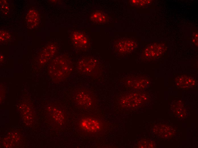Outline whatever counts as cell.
Returning <instances> with one entry per match:
<instances>
[{
    "label": "cell",
    "mask_w": 198,
    "mask_h": 148,
    "mask_svg": "<svg viewBox=\"0 0 198 148\" xmlns=\"http://www.w3.org/2000/svg\"><path fill=\"white\" fill-rule=\"evenodd\" d=\"M73 69L72 64L67 57H58L51 63L49 67V74L54 81H59L68 77Z\"/></svg>",
    "instance_id": "obj_1"
},
{
    "label": "cell",
    "mask_w": 198,
    "mask_h": 148,
    "mask_svg": "<svg viewBox=\"0 0 198 148\" xmlns=\"http://www.w3.org/2000/svg\"><path fill=\"white\" fill-rule=\"evenodd\" d=\"M146 99L144 94L137 92H131L122 96L119 99V104L123 108H132L142 103Z\"/></svg>",
    "instance_id": "obj_2"
},
{
    "label": "cell",
    "mask_w": 198,
    "mask_h": 148,
    "mask_svg": "<svg viewBox=\"0 0 198 148\" xmlns=\"http://www.w3.org/2000/svg\"><path fill=\"white\" fill-rule=\"evenodd\" d=\"M74 100L77 105L85 109L91 108L94 104L92 95L88 90L84 89H79L75 92Z\"/></svg>",
    "instance_id": "obj_3"
},
{
    "label": "cell",
    "mask_w": 198,
    "mask_h": 148,
    "mask_svg": "<svg viewBox=\"0 0 198 148\" xmlns=\"http://www.w3.org/2000/svg\"><path fill=\"white\" fill-rule=\"evenodd\" d=\"M98 65L96 61L90 57H84L78 62L77 67L78 71L82 74L94 75L97 71Z\"/></svg>",
    "instance_id": "obj_4"
},
{
    "label": "cell",
    "mask_w": 198,
    "mask_h": 148,
    "mask_svg": "<svg viewBox=\"0 0 198 148\" xmlns=\"http://www.w3.org/2000/svg\"><path fill=\"white\" fill-rule=\"evenodd\" d=\"M79 127L84 131L91 133L98 132L101 129L102 125L99 120L91 117H84L79 121Z\"/></svg>",
    "instance_id": "obj_5"
},
{
    "label": "cell",
    "mask_w": 198,
    "mask_h": 148,
    "mask_svg": "<svg viewBox=\"0 0 198 148\" xmlns=\"http://www.w3.org/2000/svg\"><path fill=\"white\" fill-rule=\"evenodd\" d=\"M47 110L50 117L56 123L61 125L65 121L66 116L62 110L52 106H49Z\"/></svg>",
    "instance_id": "obj_6"
},
{
    "label": "cell",
    "mask_w": 198,
    "mask_h": 148,
    "mask_svg": "<svg viewBox=\"0 0 198 148\" xmlns=\"http://www.w3.org/2000/svg\"><path fill=\"white\" fill-rule=\"evenodd\" d=\"M71 38L73 45L77 48H84L88 44V40L86 36L80 32H74L73 33Z\"/></svg>",
    "instance_id": "obj_7"
},
{
    "label": "cell",
    "mask_w": 198,
    "mask_h": 148,
    "mask_svg": "<svg viewBox=\"0 0 198 148\" xmlns=\"http://www.w3.org/2000/svg\"><path fill=\"white\" fill-rule=\"evenodd\" d=\"M148 80L145 78L130 77L125 81V84L128 87L134 89L143 88L148 84Z\"/></svg>",
    "instance_id": "obj_8"
},
{
    "label": "cell",
    "mask_w": 198,
    "mask_h": 148,
    "mask_svg": "<svg viewBox=\"0 0 198 148\" xmlns=\"http://www.w3.org/2000/svg\"><path fill=\"white\" fill-rule=\"evenodd\" d=\"M135 44L132 40H126L120 41L116 44L115 47L117 51L120 54H125L131 51L135 47Z\"/></svg>",
    "instance_id": "obj_9"
},
{
    "label": "cell",
    "mask_w": 198,
    "mask_h": 148,
    "mask_svg": "<svg viewBox=\"0 0 198 148\" xmlns=\"http://www.w3.org/2000/svg\"><path fill=\"white\" fill-rule=\"evenodd\" d=\"M163 51L162 47L157 44L150 45L147 48L144 52V55L147 59L154 58L161 54Z\"/></svg>",
    "instance_id": "obj_10"
},
{
    "label": "cell",
    "mask_w": 198,
    "mask_h": 148,
    "mask_svg": "<svg viewBox=\"0 0 198 148\" xmlns=\"http://www.w3.org/2000/svg\"><path fill=\"white\" fill-rule=\"evenodd\" d=\"M90 19L92 21L94 22L103 23L106 21V17L103 13L100 11H96L91 15Z\"/></svg>",
    "instance_id": "obj_11"
},
{
    "label": "cell",
    "mask_w": 198,
    "mask_h": 148,
    "mask_svg": "<svg viewBox=\"0 0 198 148\" xmlns=\"http://www.w3.org/2000/svg\"><path fill=\"white\" fill-rule=\"evenodd\" d=\"M56 51V48L53 45H51L47 46L43 53V61L45 62L49 59L55 54Z\"/></svg>",
    "instance_id": "obj_12"
},
{
    "label": "cell",
    "mask_w": 198,
    "mask_h": 148,
    "mask_svg": "<svg viewBox=\"0 0 198 148\" xmlns=\"http://www.w3.org/2000/svg\"><path fill=\"white\" fill-rule=\"evenodd\" d=\"M38 15L35 11L31 10L28 13L27 16V22L29 24H31L32 26L35 25L36 23L38 21Z\"/></svg>",
    "instance_id": "obj_13"
},
{
    "label": "cell",
    "mask_w": 198,
    "mask_h": 148,
    "mask_svg": "<svg viewBox=\"0 0 198 148\" xmlns=\"http://www.w3.org/2000/svg\"><path fill=\"white\" fill-rule=\"evenodd\" d=\"M23 113V115L25 118V120L26 122H30L32 118V115L31 110H30V108L28 107H26V108H24Z\"/></svg>",
    "instance_id": "obj_14"
},
{
    "label": "cell",
    "mask_w": 198,
    "mask_h": 148,
    "mask_svg": "<svg viewBox=\"0 0 198 148\" xmlns=\"http://www.w3.org/2000/svg\"><path fill=\"white\" fill-rule=\"evenodd\" d=\"M1 10L4 13L6 14L8 12V5L6 1H1Z\"/></svg>",
    "instance_id": "obj_15"
}]
</instances>
